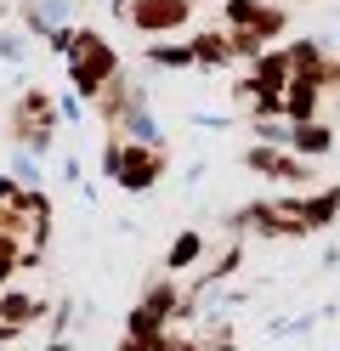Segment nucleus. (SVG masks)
Wrapping results in <instances>:
<instances>
[{
	"label": "nucleus",
	"mask_w": 340,
	"mask_h": 351,
	"mask_svg": "<svg viewBox=\"0 0 340 351\" xmlns=\"http://www.w3.org/2000/svg\"><path fill=\"white\" fill-rule=\"evenodd\" d=\"M108 69H113V57L102 51V40H97V34H80V40H74V74H80V85L91 91Z\"/></svg>",
	"instance_id": "nucleus-1"
},
{
	"label": "nucleus",
	"mask_w": 340,
	"mask_h": 351,
	"mask_svg": "<svg viewBox=\"0 0 340 351\" xmlns=\"http://www.w3.org/2000/svg\"><path fill=\"white\" fill-rule=\"evenodd\" d=\"M181 17H188V6H181V0H136L131 6V23H142V29H176Z\"/></svg>",
	"instance_id": "nucleus-2"
},
{
	"label": "nucleus",
	"mask_w": 340,
	"mask_h": 351,
	"mask_svg": "<svg viewBox=\"0 0 340 351\" xmlns=\"http://www.w3.org/2000/svg\"><path fill=\"white\" fill-rule=\"evenodd\" d=\"M34 312H40V300L23 295V289H12L6 300H0V335H12V328H23V323H34Z\"/></svg>",
	"instance_id": "nucleus-3"
},
{
	"label": "nucleus",
	"mask_w": 340,
	"mask_h": 351,
	"mask_svg": "<svg viewBox=\"0 0 340 351\" xmlns=\"http://www.w3.org/2000/svg\"><path fill=\"white\" fill-rule=\"evenodd\" d=\"M113 170L125 176V187H148V176L159 170V159H142V153H125L120 147V153H113Z\"/></svg>",
	"instance_id": "nucleus-4"
},
{
	"label": "nucleus",
	"mask_w": 340,
	"mask_h": 351,
	"mask_svg": "<svg viewBox=\"0 0 340 351\" xmlns=\"http://www.w3.org/2000/svg\"><path fill=\"white\" fill-rule=\"evenodd\" d=\"M295 147H312V153H324V147H329V130L301 119V125H295Z\"/></svg>",
	"instance_id": "nucleus-5"
},
{
	"label": "nucleus",
	"mask_w": 340,
	"mask_h": 351,
	"mask_svg": "<svg viewBox=\"0 0 340 351\" xmlns=\"http://www.w3.org/2000/svg\"><path fill=\"white\" fill-rule=\"evenodd\" d=\"M12 193H17V187L6 182V176H0V204H6V199H12Z\"/></svg>",
	"instance_id": "nucleus-6"
},
{
	"label": "nucleus",
	"mask_w": 340,
	"mask_h": 351,
	"mask_svg": "<svg viewBox=\"0 0 340 351\" xmlns=\"http://www.w3.org/2000/svg\"><path fill=\"white\" fill-rule=\"evenodd\" d=\"M57 351H63V346H57Z\"/></svg>",
	"instance_id": "nucleus-7"
}]
</instances>
